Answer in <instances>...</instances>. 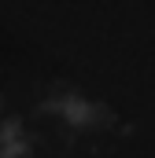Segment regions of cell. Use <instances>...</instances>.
Masks as SVG:
<instances>
[{"mask_svg": "<svg viewBox=\"0 0 155 158\" xmlns=\"http://www.w3.org/2000/svg\"><path fill=\"white\" fill-rule=\"evenodd\" d=\"M44 114H52L55 121H63V125L74 129V132H100V129H107L111 118H115L107 103L89 99V96H81L78 88H59V92H52V96L44 99Z\"/></svg>", "mask_w": 155, "mask_h": 158, "instance_id": "1", "label": "cell"}, {"mask_svg": "<svg viewBox=\"0 0 155 158\" xmlns=\"http://www.w3.org/2000/svg\"><path fill=\"white\" fill-rule=\"evenodd\" d=\"M0 158H33V136L19 118L0 121Z\"/></svg>", "mask_w": 155, "mask_h": 158, "instance_id": "2", "label": "cell"}]
</instances>
